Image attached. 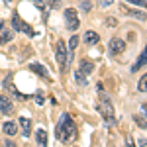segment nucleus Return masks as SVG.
Segmentation results:
<instances>
[{"label":"nucleus","instance_id":"f257e3e1","mask_svg":"<svg viewBox=\"0 0 147 147\" xmlns=\"http://www.w3.org/2000/svg\"><path fill=\"white\" fill-rule=\"evenodd\" d=\"M75 122H73V118L69 116V114H63L61 116V120L57 122V127H55V136L59 141H63V143H67L71 141L73 137H75Z\"/></svg>","mask_w":147,"mask_h":147},{"label":"nucleus","instance_id":"f03ea898","mask_svg":"<svg viewBox=\"0 0 147 147\" xmlns=\"http://www.w3.org/2000/svg\"><path fill=\"white\" fill-rule=\"evenodd\" d=\"M100 114H102V118H104V122L108 125H114L116 124V116H114V108H112V104H110V100L104 96V100H102L100 104Z\"/></svg>","mask_w":147,"mask_h":147},{"label":"nucleus","instance_id":"7ed1b4c3","mask_svg":"<svg viewBox=\"0 0 147 147\" xmlns=\"http://www.w3.org/2000/svg\"><path fill=\"white\" fill-rule=\"evenodd\" d=\"M67 55H69V49L67 45H65V41H57L55 43V57H57V63L61 65V69H67Z\"/></svg>","mask_w":147,"mask_h":147},{"label":"nucleus","instance_id":"20e7f679","mask_svg":"<svg viewBox=\"0 0 147 147\" xmlns=\"http://www.w3.org/2000/svg\"><path fill=\"white\" fill-rule=\"evenodd\" d=\"M65 26H67L71 32H77V30H79L80 20H79L77 10H73V8H67V10H65Z\"/></svg>","mask_w":147,"mask_h":147},{"label":"nucleus","instance_id":"39448f33","mask_svg":"<svg viewBox=\"0 0 147 147\" xmlns=\"http://www.w3.org/2000/svg\"><path fill=\"white\" fill-rule=\"evenodd\" d=\"M12 26H14V30H16V32L28 34L30 37H34V35H35V32L30 28V26H28V24H24L22 20H20V16H18V14H14V16H12Z\"/></svg>","mask_w":147,"mask_h":147},{"label":"nucleus","instance_id":"423d86ee","mask_svg":"<svg viewBox=\"0 0 147 147\" xmlns=\"http://www.w3.org/2000/svg\"><path fill=\"white\" fill-rule=\"evenodd\" d=\"M108 49H110L112 55H120V53H124V51H125V41H124V39H120V37H112Z\"/></svg>","mask_w":147,"mask_h":147},{"label":"nucleus","instance_id":"0eeeda50","mask_svg":"<svg viewBox=\"0 0 147 147\" xmlns=\"http://www.w3.org/2000/svg\"><path fill=\"white\" fill-rule=\"evenodd\" d=\"M12 110H14V104L8 96H0V112L4 114V116H10Z\"/></svg>","mask_w":147,"mask_h":147},{"label":"nucleus","instance_id":"6e6552de","mask_svg":"<svg viewBox=\"0 0 147 147\" xmlns=\"http://www.w3.org/2000/svg\"><path fill=\"white\" fill-rule=\"evenodd\" d=\"M20 125H22L24 137L28 139V137L32 136V120H30V118H26V116H22V118H20Z\"/></svg>","mask_w":147,"mask_h":147},{"label":"nucleus","instance_id":"1a4fd4ad","mask_svg":"<svg viewBox=\"0 0 147 147\" xmlns=\"http://www.w3.org/2000/svg\"><path fill=\"white\" fill-rule=\"evenodd\" d=\"M122 12H124V14H127V16H134V18L141 20V22H145V20H147V14H145V12L134 10V8H127V6H122Z\"/></svg>","mask_w":147,"mask_h":147},{"label":"nucleus","instance_id":"9d476101","mask_svg":"<svg viewBox=\"0 0 147 147\" xmlns=\"http://www.w3.org/2000/svg\"><path fill=\"white\" fill-rule=\"evenodd\" d=\"M147 65V47L141 51V55H139V59H137L136 63H134V67H131V73H136V71H139L141 67H145Z\"/></svg>","mask_w":147,"mask_h":147},{"label":"nucleus","instance_id":"9b49d317","mask_svg":"<svg viewBox=\"0 0 147 147\" xmlns=\"http://www.w3.org/2000/svg\"><path fill=\"white\" fill-rule=\"evenodd\" d=\"M98 41H100V35L96 34V32L88 30V32L84 34V43H86V45H96Z\"/></svg>","mask_w":147,"mask_h":147},{"label":"nucleus","instance_id":"f8f14e48","mask_svg":"<svg viewBox=\"0 0 147 147\" xmlns=\"http://www.w3.org/2000/svg\"><path fill=\"white\" fill-rule=\"evenodd\" d=\"M79 71L82 73V75H90L92 71H94V63H92V61H86V59H84V61H80Z\"/></svg>","mask_w":147,"mask_h":147},{"label":"nucleus","instance_id":"ddd939ff","mask_svg":"<svg viewBox=\"0 0 147 147\" xmlns=\"http://www.w3.org/2000/svg\"><path fill=\"white\" fill-rule=\"evenodd\" d=\"M30 69H32V71H34V73H37V75H41V77H49V73H47V69L43 67V65H39V63H32V65H30Z\"/></svg>","mask_w":147,"mask_h":147},{"label":"nucleus","instance_id":"4468645a","mask_svg":"<svg viewBox=\"0 0 147 147\" xmlns=\"http://www.w3.org/2000/svg\"><path fill=\"white\" fill-rule=\"evenodd\" d=\"M2 129H4V134H6V136H16V134H18V127H16L14 122H6Z\"/></svg>","mask_w":147,"mask_h":147},{"label":"nucleus","instance_id":"2eb2a0df","mask_svg":"<svg viewBox=\"0 0 147 147\" xmlns=\"http://www.w3.org/2000/svg\"><path fill=\"white\" fill-rule=\"evenodd\" d=\"M35 139H37V143H39V145H47V131H45V129H37Z\"/></svg>","mask_w":147,"mask_h":147},{"label":"nucleus","instance_id":"dca6fc26","mask_svg":"<svg viewBox=\"0 0 147 147\" xmlns=\"http://www.w3.org/2000/svg\"><path fill=\"white\" fill-rule=\"evenodd\" d=\"M137 90L139 92H147V75H143V77L139 79V82H137Z\"/></svg>","mask_w":147,"mask_h":147},{"label":"nucleus","instance_id":"f3484780","mask_svg":"<svg viewBox=\"0 0 147 147\" xmlns=\"http://www.w3.org/2000/svg\"><path fill=\"white\" fill-rule=\"evenodd\" d=\"M12 37H14V35H12V32H2V34H0V45L8 43V41H10Z\"/></svg>","mask_w":147,"mask_h":147},{"label":"nucleus","instance_id":"a211bd4d","mask_svg":"<svg viewBox=\"0 0 147 147\" xmlns=\"http://www.w3.org/2000/svg\"><path fill=\"white\" fill-rule=\"evenodd\" d=\"M75 79H77V82H79V84H86V75H82L79 69L75 71Z\"/></svg>","mask_w":147,"mask_h":147},{"label":"nucleus","instance_id":"6ab92c4d","mask_svg":"<svg viewBox=\"0 0 147 147\" xmlns=\"http://www.w3.org/2000/svg\"><path fill=\"white\" fill-rule=\"evenodd\" d=\"M134 120H136V122H137L139 125H141V127H147V120L143 118V116H139V114H136V118H134Z\"/></svg>","mask_w":147,"mask_h":147},{"label":"nucleus","instance_id":"aec40b11","mask_svg":"<svg viewBox=\"0 0 147 147\" xmlns=\"http://www.w3.org/2000/svg\"><path fill=\"white\" fill-rule=\"evenodd\" d=\"M32 2H34V4L37 6V8H43L45 12H47V8H49V6H47V2H45V0H32Z\"/></svg>","mask_w":147,"mask_h":147},{"label":"nucleus","instance_id":"412c9836","mask_svg":"<svg viewBox=\"0 0 147 147\" xmlns=\"http://www.w3.org/2000/svg\"><path fill=\"white\" fill-rule=\"evenodd\" d=\"M129 4H136V6H141V8H147V0H127Z\"/></svg>","mask_w":147,"mask_h":147},{"label":"nucleus","instance_id":"4be33fe9","mask_svg":"<svg viewBox=\"0 0 147 147\" xmlns=\"http://www.w3.org/2000/svg\"><path fill=\"white\" fill-rule=\"evenodd\" d=\"M45 2H47L49 8H59L61 6V0H45Z\"/></svg>","mask_w":147,"mask_h":147},{"label":"nucleus","instance_id":"5701e85b","mask_svg":"<svg viewBox=\"0 0 147 147\" xmlns=\"http://www.w3.org/2000/svg\"><path fill=\"white\" fill-rule=\"evenodd\" d=\"M80 8L84 12H90V8H92V4L88 2V0H84V2H80Z\"/></svg>","mask_w":147,"mask_h":147},{"label":"nucleus","instance_id":"b1692460","mask_svg":"<svg viewBox=\"0 0 147 147\" xmlns=\"http://www.w3.org/2000/svg\"><path fill=\"white\" fill-rule=\"evenodd\" d=\"M98 4H100L102 8H108V6H112L114 0H98Z\"/></svg>","mask_w":147,"mask_h":147},{"label":"nucleus","instance_id":"393cba45","mask_svg":"<svg viewBox=\"0 0 147 147\" xmlns=\"http://www.w3.org/2000/svg\"><path fill=\"white\" fill-rule=\"evenodd\" d=\"M35 102H37V104L41 106V104L45 102V98H43V94H37V96H35Z\"/></svg>","mask_w":147,"mask_h":147},{"label":"nucleus","instance_id":"a878e982","mask_svg":"<svg viewBox=\"0 0 147 147\" xmlns=\"http://www.w3.org/2000/svg\"><path fill=\"white\" fill-rule=\"evenodd\" d=\"M2 28H4V20H0V30H2Z\"/></svg>","mask_w":147,"mask_h":147},{"label":"nucleus","instance_id":"bb28decb","mask_svg":"<svg viewBox=\"0 0 147 147\" xmlns=\"http://www.w3.org/2000/svg\"><path fill=\"white\" fill-rule=\"evenodd\" d=\"M143 112H147V104H143Z\"/></svg>","mask_w":147,"mask_h":147}]
</instances>
